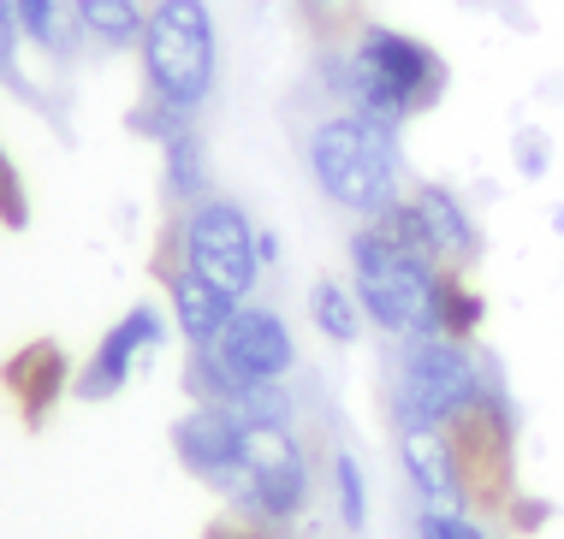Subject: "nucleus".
Here are the masks:
<instances>
[{
    "label": "nucleus",
    "instance_id": "obj_1",
    "mask_svg": "<svg viewBox=\"0 0 564 539\" xmlns=\"http://www.w3.org/2000/svg\"><path fill=\"white\" fill-rule=\"evenodd\" d=\"M327 84L345 113H362L387 131H404L416 113L446 96V59L422 36L392 24H362L345 54L327 59Z\"/></svg>",
    "mask_w": 564,
    "mask_h": 539
},
{
    "label": "nucleus",
    "instance_id": "obj_2",
    "mask_svg": "<svg viewBox=\"0 0 564 539\" xmlns=\"http://www.w3.org/2000/svg\"><path fill=\"white\" fill-rule=\"evenodd\" d=\"M310 178L333 208L375 220L404 196V154H399V131L375 125L362 113H327L310 131Z\"/></svg>",
    "mask_w": 564,
    "mask_h": 539
},
{
    "label": "nucleus",
    "instance_id": "obj_3",
    "mask_svg": "<svg viewBox=\"0 0 564 539\" xmlns=\"http://www.w3.org/2000/svg\"><path fill=\"white\" fill-rule=\"evenodd\" d=\"M143 66V96L196 119L220 84V30L208 0H155L137 42Z\"/></svg>",
    "mask_w": 564,
    "mask_h": 539
},
{
    "label": "nucleus",
    "instance_id": "obj_4",
    "mask_svg": "<svg viewBox=\"0 0 564 539\" xmlns=\"http://www.w3.org/2000/svg\"><path fill=\"white\" fill-rule=\"evenodd\" d=\"M440 273L429 255H410L387 238L375 220L350 231V290H357L369 327L387 338H434V285Z\"/></svg>",
    "mask_w": 564,
    "mask_h": 539
},
{
    "label": "nucleus",
    "instance_id": "obj_5",
    "mask_svg": "<svg viewBox=\"0 0 564 539\" xmlns=\"http://www.w3.org/2000/svg\"><path fill=\"white\" fill-rule=\"evenodd\" d=\"M494 392V367L457 338H404L399 380H392V415L399 427H457Z\"/></svg>",
    "mask_w": 564,
    "mask_h": 539
},
{
    "label": "nucleus",
    "instance_id": "obj_6",
    "mask_svg": "<svg viewBox=\"0 0 564 539\" xmlns=\"http://www.w3.org/2000/svg\"><path fill=\"white\" fill-rule=\"evenodd\" d=\"M256 226L232 196H203L178 213L173 231V261L191 273H203L208 285H220L226 297L250 302L256 279H262V255H256Z\"/></svg>",
    "mask_w": 564,
    "mask_h": 539
},
{
    "label": "nucleus",
    "instance_id": "obj_7",
    "mask_svg": "<svg viewBox=\"0 0 564 539\" xmlns=\"http://www.w3.org/2000/svg\"><path fill=\"white\" fill-rule=\"evenodd\" d=\"M232 510L262 528H285L310 510V457L292 427H243V486Z\"/></svg>",
    "mask_w": 564,
    "mask_h": 539
},
{
    "label": "nucleus",
    "instance_id": "obj_8",
    "mask_svg": "<svg viewBox=\"0 0 564 539\" xmlns=\"http://www.w3.org/2000/svg\"><path fill=\"white\" fill-rule=\"evenodd\" d=\"M166 332H173V320H166L161 302H131L126 315L96 338L89 362L72 374V397H84V404H108V397H119L137 367L166 344Z\"/></svg>",
    "mask_w": 564,
    "mask_h": 539
},
{
    "label": "nucleus",
    "instance_id": "obj_9",
    "mask_svg": "<svg viewBox=\"0 0 564 539\" xmlns=\"http://www.w3.org/2000/svg\"><path fill=\"white\" fill-rule=\"evenodd\" d=\"M208 350L232 374V385H273L297 367V338L280 308L268 302H238V315L226 320V332Z\"/></svg>",
    "mask_w": 564,
    "mask_h": 539
},
{
    "label": "nucleus",
    "instance_id": "obj_10",
    "mask_svg": "<svg viewBox=\"0 0 564 539\" xmlns=\"http://www.w3.org/2000/svg\"><path fill=\"white\" fill-rule=\"evenodd\" d=\"M173 451L203 486H215L226 504L243 486V427L220 404H191L173 421Z\"/></svg>",
    "mask_w": 564,
    "mask_h": 539
},
{
    "label": "nucleus",
    "instance_id": "obj_11",
    "mask_svg": "<svg viewBox=\"0 0 564 539\" xmlns=\"http://www.w3.org/2000/svg\"><path fill=\"white\" fill-rule=\"evenodd\" d=\"M399 462L416 486V504L429 510H469V481L464 457L446 427H399Z\"/></svg>",
    "mask_w": 564,
    "mask_h": 539
},
{
    "label": "nucleus",
    "instance_id": "obj_12",
    "mask_svg": "<svg viewBox=\"0 0 564 539\" xmlns=\"http://www.w3.org/2000/svg\"><path fill=\"white\" fill-rule=\"evenodd\" d=\"M161 279H166V320H173V332L191 350H208L226 332V320L238 315V297H226L220 285H208L203 273L178 267V261H166Z\"/></svg>",
    "mask_w": 564,
    "mask_h": 539
},
{
    "label": "nucleus",
    "instance_id": "obj_13",
    "mask_svg": "<svg viewBox=\"0 0 564 539\" xmlns=\"http://www.w3.org/2000/svg\"><path fill=\"white\" fill-rule=\"evenodd\" d=\"M410 208H416L422 231H429V250H434L440 267H457V273H464L469 261H476V250H481V231H476V220H469V208L457 202V196L446 190V184H416V190H410Z\"/></svg>",
    "mask_w": 564,
    "mask_h": 539
},
{
    "label": "nucleus",
    "instance_id": "obj_14",
    "mask_svg": "<svg viewBox=\"0 0 564 539\" xmlns=\"http://www.w3.org/2000/svg\"><path fill=\"white\" fill-rule=\"evenodd\" d=\"M0 380H7L12 404L24 409V421H42V415L72 392V362H66V350H59V344L42 338V344H24L19 356L0 367Z\"/></svg>",
    "mask_w": 564,
    "mask_h": 539
},
{
    "label": "nucleus",
    "instance_id": "obj_15",
    "mask_svg": "<svg viewBox=\"0 0 564 539\" xmlns=\"http://www.w3.org/2000/svg\"><path fill=\"white\" fill-rule=\"evenodd\" d=\"M72 24L89 48L101 54H137L143 42V24H149V7L143 0H72Z\"/></svg>",
    "mask_w": 564,
    "mask_h": 539
},
{
    "label": "nucleus",
    "instance_id": "obj_16",
    "mask_svg": "<svg viewBox=\"0 0 564 539\" xmlns=\"http://www.w3.org/2000/svg\"><path fill=\"white\" fill-rule=\"evenodd\" d=\"M161 190H166V202H178V208H191L208 196V148H203V136H196V125L173 131L161 143Z\"/></svg>",
    "mask_w": 564,
    "mask_h": 539
},
{
    "label": "nucleus",
    "instance_id": "obj_17",
    "mask_svg": "<svg viewBox=\"0 0 564 539\" xmlns=\"http://www.w3.org/2000/svg\"><path fill=\"white\" fill-rule=\"evenodd\" d=\"M12 19H19L24 48L48 54V59L72 54V42H84L78 24H72V0H12Z\"/></svg>",
    "mask_w": 564,
    "mask_h": 539
},
{
    "label": "nucleus",
    "instance_id": "obj_18",
    "mask_svg": "<svg viewBox=\"0 0 564 539\" xmlns=\"http://www.w3.org/2000/svg\"><path fill=\"white\" fill-rule=\"evenodd\" d=\"M310 320H315V332H322L327 344H357L369 315H362L357 290H350L345 279H315L310 285Z\"/></svg>",
    "mask_w": 564,
    "mask_h": 539
},
{
    "label": "nucleus",
    "instance_id": "obj_19",
    "mask_svg": "<svg viewBox=\"0 0 564 539\" xmlns=\"http://www.w3.org/2000/svg\"><path fill=\"white\" fill-rule=\"evenodd\" d=\"M481 297L464 285V273L457 267H446L440 273V285H434V338H457V344H469L476 338V327H481Z\"/></svg>",
    "mask_w": 564,
    "mask_h": 539
},
{
    "label": "nucleus",
    "instance_id": "obj_20",
    "mask_svg": "<svg viewBox=\"0 0 564 539\" xmlns=\"http://www.w3.org/2000/svg\"><path fill=\"white\" fill-rule=\"evenodd\" d=\"M220 409L232 415L238 427H292V392H285V380H273V385H238Z\"/></svg>",
    "mask_w": 564,
    "mask_h": 539
},
{
    "label": "nucleus",
    "instance_id": "obj_21",
    "mask_svg": "<svg viewBox=\"0 0 564 539\" xmlns=\"http://www.w3.org/2000/svg\"><path fill=\"white\" fill-rule=\"evenodd\" d=\"M333 504H339V521L350 534L369 528V474H362V462L350 451L333 457Z\"/></svg>",
    "mask_w": 564,
    "mask_h": 539
},
{
    "label": "nucleus",
    "instance_id": "obj_22",
    "mask_svg": "<svg viewBox=\"0 0 564 539\" xmlns=\"http://www.w3.org/2000/svg\"><path fill=\"white\" fill-rule=\"evenodd\" d=\"M0 84H24V36L12 19V0H0Z\"/></svg>",
    "mask_w": 564,
    "mask_h": 539
},
{
    "label": "nucleus",
    "instance_id": "obj_23",
    "mask_svg": "<svg viewBox=\"0 0 564 539\" xmlns=\"http://www.w3.org/2000/svg\"><path fill=\"white\" fill-rule=\"evenodd\" d=\"M30 208H24V178L19 166L7 161V148H0V226H24Z\"/></svg>",
    "mask_w": 564,
    "mask_h": 539
},
{
    "label": "nucleus",
    "instance_id": "obj_24",
    "mask_svg": "<svg viewBox=\"0 0 564 539\" xmlns=\"http://www.w3.org/2000/svg\"><path fill=\"white\" fill-rule=\"evenodd\" d=\"M541 166H546V143L535 131H523V173H541Z\"/></svg>",
    "mask_w": 564,
    "mask_h": 539
},
{
    "label": "nucleus",
    "instance_id": "obj_25",
    "mask_svg": "<svg viewBox=\"0 0 564 539\" xmlns=\"http://www.w3.org/2000/svg\"><path fill=\"white\" fill-rule=\"evenodd\" d=\"M256 255H262V267H273V261H280V238H273V231H256Z\"/></svg>",
    "mask_w": 564,
    "mask_h": 539
},
{
    "label": "nucleus",
    "instance_id": "obj_26",
    "mask_svg": "<svg viewBox=\"0 0 564 539\" xmlns=\"http://www.w3.org/2000/svg\"><path fill=\"white\" fill-rule=\"evenodd\" d=\"M310 7H322V12H339V7H350V0H310Z\"/></svg>",
    "mask_w": 564,
    "mask_h": 539
}]
</instances>
